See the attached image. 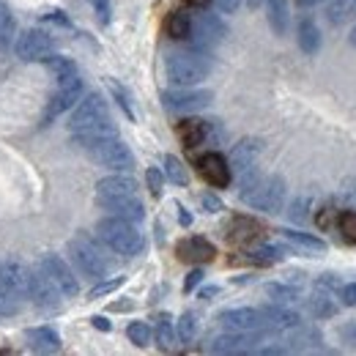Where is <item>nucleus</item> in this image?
Masks as SVG:
<instances>
[{
  "label": "nucleus",
  "instance_id": "obj_1",
  "mask_svg": "<svg viewBox=\"0 0 356 356\" xmlns=\"http://www.w3.org/2000/svg\"><path fill=\"white\" fill-rule=\"evenodd\" d=\"M96 203L113 217H124L129 222L145 220V206L137 192V181L129 176H107L96 184Z\"/></svg>",
  "mask_w": 356,
  "mask_h": 356
},
{
  "label": "nucleus",
  "instance_id": "obj_2",
  "mask_svg": "<svg viewBox=\"0 0 356 356\" xmlns=\"http://www.w3.org/2000/svg\"><path fill=\"white\" fill-rule=\"evenodd\" d=\"M69 129L74 134L77 145H88V143L99 140V137H107V134H118L102 93H88L74 104Z\"/></svg>",
  "mask_w": 356,
  "mask_h": 356
},
{
  "label": "nucleus",
  "instance_id": "obj_3",
  "mask_svg": "<svg viewBox=\"0 0 356 356\" xmlns=\"http://www.w3.org/2000/svg\"><path fill=\"white\" fill-rule=\"evenodd\" d=\"M165 74L173 86H181V88L203 83L211 74L209 52L195 49V47L192 49H170L165 55Z\"/></svg>",
  "mask_w": 356,
  "mask_h": 356
},
{
  "label": "nucleus",
  "instance_id": "obj_4",
  "mask_svg": "<svg viewBox=\"0 0 356 356\" xmlns=\"http://www.w3.org/2000/svg\"><path fill=\"white\" fill-rule=\"evenodd\" d=\"M96 233H99V241L104 247H110L115 255H121V258H137L145 250L143 233L137 230V225L124 220V217H113L110 214V217L99 220Z\"/></svg>",
  "mask_w": 356,
  "mask_h": 356
},
{
  "label": "nucleus",
  "instance_id": "obj_5",
  "mask_svg": "<svg viewBox=\"0 0 356 356\" xmlns=\"http://www.w3.org/2000/svg\"><path fill=\"white\" fill-rule=\"evenodd\" d=\"M28 302V266L17 258L0 264V315H17Z\"/></svg>",
  "mask_w": 356,
  "mask_h": 356
},
{
  "label": "nucleus",
  "instance_id": "obj_6",
  "mask_svg": "<svg viewBox=\"0 0 356 356\" xmlns=\"http://www.w3.org/2000/svg\"><path fill=\"white\" fill-rule=\"evenodd\" d=\"M69 255L74 261V266L80 268V274H86L88 280H104L110 274V258L99 250V244L86 236V233H77L72 241H69Z\"/></svg>",
  "mask_w": 356,
  "mask_h": 356
},
{
  "label": "nucleus",
  "instance_id": "obj_7",
  "mask_svg": "<svg viewBox=\"0 0 356 356\" xmlns=\"http://www.w3.org/2000/svg\"><path fill=\"white\" fill-rule=\"evenodd\" d=\"M83 148L88 151L90 159L99 162L102 168H110V170H118V173H129L134 168V154L118 134L99 137V140H93Z\"/></svg>",
  "mask_w": 356,
  "mask_h": 356
},
{
  "label": "nucleus",
  "instance_id": "obj_8",
  "mask_svg": "<svg viewBox=\"0 0 356 356\" xmlns=\"http://www.w3.org/2000/svg\"><path fill=\"white\" fill-rule=\"evenodd\" d=\"M241 200L258 211H266V214H280L282 203H285V181L282 176H261V181L247 189L241 195Z\"/></svg>",
  "mask_w": 356,
  "mask_h": 356
},
{
  "label": "nucleus",
  "instance_id": "obj_9",
  "mask_svg": "<svg viewBox=\"0 0 356 356\" xmlns=\"http://www.w3.org/2000/svg\"><path fill=\"white\" fill-rule=\"evenodd\" d=\"M28 299L36 307H42V310H58L63 293L58 291V285L42 271V266H36V268H28Z\"/></svg>",
  "mask_w": 356,
  "mask_h": 356
},
{
  "label": "nucleus",
  "instance_id": "obj_10",
  "mask_svg": "<svg viewBox=\"0 0 356 356\" xmlns=\"http://www.w3.org/2000/svg\"><path fill=\"white\" fill-rule=\"evenodd\" d=\"M227 36V28L225 22L217 17V14H200L197 19H192V31H189V39H192V47L195 49H214V47L222 42Z\"/></svg>",
  "mask_w": 356,
  "mask_h": 356
},
{
  "label": "nucleus",
  "instance_id": "obj_11",
  "mask_svg": "<svg viewBox=\"0 0 356 356\" xmlns=\"http://www.w3.org/2000/svg\"><path fill=\"white\" fill-rule=\"evenodd\" d=\"M83 96H86V83L80 80V74L66 77V80H58V90H55V96H52L49 104H47L44 121H52V118H58L60 113L72 110Z\"/></svg>",
  "mask_w": 356,
  "mask_h": 356
},
{
  "label": "nucleus",
  "instance_id": "obj_12",
  "mask_svg": "<svg viewBox=\"0 0 356 356\" xmlns=\"http://www.w3.org/2000/svg\"><path fill=\"white\" fill-rule=\"evenodd\" d=\"M39 266H42V271H44V274L52 280V282H55V285H58V291L63 293V299H74V296L80 293V285H77L74 271L69 268V264H66L60 255L47 252V255H42Z\"/></svg>",
  "mask_w": 356,
  "mask_h": 356
},
{
  "label": "nucleus",
  "instance_id": "obj_13",
  "mask_svg": "<svg viewBox=\"0 0 356 356\" xmlns=\"http://www.w3.org/2000/svg\"><path fill=\"white\" fill-rule=\"evenodd\" d=\"M14 52L19 60L25 63H36V60H47L52 55V39L44 31H25L19 33V39L14 42Z\"/></svg>",
  "mask_w": 356,
  "mask_h": 356
},
{
  "label": "nucleus",
  "instance_id": "obj_14",
  "mask_svg": "<svg viewBox=\"0 0 356 356\" xmlns=\"http://www.w3.org/2000/svg\"><path fill=\"white\" fill-rule=\"evenodd\" d=\"M209 102H211V90H197L192 86L186 90H165L162 93V104L173 113H195V110L209 107Z\"/></svg>",
  "mask_w": 356,
  "mask_h": 356
},
{
  "label": "nucleus",
  "instance_id": "obj_15",
  "mask_svg": "<svg viewBox=\"0 0 356 356\" xmlns=\"http://www.w3.org/2000/svg\"><path fill=\"white\" fill-rule=\"evenodd\" d=\"M261 154H264V140H258V137L238 140V145H233V151H230V162H227L230 165V173L241 176V173L252 170L258 165Z\"/></svg>",
  "mask_w": 356,
  "mask_h": 356
},
{
  "label": "nucleus",
  "instance_id": "obj_16",
  "mask_svg": "<svg viewBox=\"0 0 356 356\" xmlns=\"http://www.w3.org/2000/svg\"><path fill=\"white\" fill-rule=\"evenodd\" d=\"M220 323L227 332H261L264 329V315L252 307H236V310L220 312Z\"/></svg>",
  "mask_w": 356,
  "mask_h": 356
},
{
  "label": "nucleus",
  "instance_id": "obj_17",
  "mask_svg": "<svg viewBox=\"0 0 356 356\" xmlns=\"http://www.w3.org/2000/svg\"><path fill=\"white\" fill-rule=\"evenodd\" d=\"M258 332H227V334H220L211 340V354H250L255 351V337Z\"/></svg>",
  "mask_w": 356,
  "mask_h": 356
},
{
  "label": "nucleus",
  "instance_id": "obj_18",
  "mask_svg": "<svg viewBox=\"0 0 356 356\" xmlns=\"http://www.w3.org/2000/svg\"><path fill=\"white\" fill-rule=\"evenodd\" d=\"M176 255L186 264H209L217 255V247L203 236H189L176 244Z\"/></svg>",
  "mask_w": 356,
  "mask_h": 356
},
{
  "label": "nucleus",
  "instance_id": "obj_19",
  "mask_svg": "<svg viewBox=\"0 0 356 356\" xmlns=\"http://www.w3.org/2000/svg\"><path fill=\"white\" fill-rule=\"evenodd\" d=\"M197 170H200V176L206 178L211 186H220V189H225V186L230 184V178H233L227 159H225L222 154H217V151L203 154V156L197 159Z\"/></svg>",
  "mask_w": 356,
  "mask_h": 356
},
{
  "label": "nucleus",
  "instance_id": "obj_20",
  "mask_svg": "<svg viewBox=\"0 0 356 356\" xmlns=\"http://www.w3.org/2000/svg\"><path fill=\"white\" fill-rule=\"evenodd\" d=\"M264 236V225L252 217H233L227 225V241L238 247H250Z\"/></svg>",
  "mask_w": 356,
  "mask_h": 356
},
{
  "label": "nucleus",
  "instance_id": "obj_21",
  "mask_svg": "<svg viewBox=\"0 0 356 356\" xmlns=\"http://www.w3.org/2000/svg\"><path fill=\"white\" fill-rule=\"evenodd\" d=\"M261 315H264V329L280 332V334H285V332H291L293 326L302 323V315L293 312L291 307H285V305H268L261 310Z\"/></svg>",
  "mask_w": 356,
  "mask_h": 356
},
{
  "label": "nucleus",
  "instance_id": "obj_22",
  "mask_svg": "<svg viewBox=\"0 0 356 356\" xmlns=\"http://www.w3.org/2000/svg\"><path fill=\"white\" fill-rule=\"evenodd\" d=\"M28 346L36 354H55V351H60V334L49 326H36L28 332Z\"/></svg>",
  "mask_w": 356,
  "mask_h": 356
},
{
  "label": "nucleus",
  "instance_id": "obj_23",
  "mask_svg": "<svg viewBox=\"0 0 356 356\" xmlns=\"http://www.w3.org/2000/svg\"><path fill=\"white\" fill-rule=\"evenodd\" d=\"M209 134V124L206 121H197V118H186L178 124V137L186 148H197Z\"/></svg>",
  "mask_w": 356,
  "mask_h": 356
},
{
  "label": "nucleus",
  "instance_id": "obj_24",
  "mask_svg": "<svg viewBox=\"0 0 356 356\" xmlns=\"http://www.w3.org/2000/svg\"><path fill=\"white\" fill-rule=\"evenodd\" d=\"M326 19L334 28L356 19V0H326Z\"/></svg>",
  "mask_w": 356,
  "mask_h": 356
},
{
  "label": "nucleus",
  "instance_id": "obj_25",
  "mask_svg": "<svg viewBox=\"0 0 356 356\" xmlns=\"http://www.w3.org/2000/svg\"><path fill=\"white\" fill-rule=\"evenodd\" d=\"M307 310L315 315V318H334L337 315V305H334V296L323 288H315L310 299H307Z\"/></svg>",
  "mask_w": 356,
  "mask_h": 356
},
{
  "label": "nucleus",
  "instance_id": "obj_26",
  "mask_svg": "<svg viewBox=\"0 0 356 356\" xmlns=\"http://www.w3.org/2000/svg\"><path fill=\"white\" fill-rule=\"evenodd\" d=\"M264 6H266L271 31L277 36H285V31H288V3L285 0H264Z\"/></svg>",
  "mask_w": 356,
  "mask_h": 356
},
{
  "label": "nucleus",
  "instance_id": "obj_27",
  "mask_svg": "<svg viewBox=\"0 0 356 356\" xmlns=\"http://www.w3.org/2000/svg\"><path fill=\"white\" fill-rule=\"evenodd\" d=\"M282 238H288L293 247L305 250V252H326V241H321L318 236H310V233H302V230H282Z\"/></svg>",
  "mask_w": 356,
  "mask_h": 356
},
{
  "label": "nucleus",
  "instance_id": "obj_28",
  "mask_svg": "<svg viewBox=\"0 0 356 356\" xmlns=\"http://www.w3.org/2000/svg\"><path fill=\"white\" fill-rule=\"evenodd\" d=\"M266 296L274 305H285V307H293L302 299V293L293 285H285V282H271V285H266Z\"/></svg>",
  "mask_w": 356,
  "mask_h": 356
},
{
  "label": "nucleus",
  "instance_id": "obj_29",
  "mask_svg": "<svg viewBox=\"0 0 356 356\" xmlns=\"http://www.w3.org/2000/svg\"><path fill=\"white\" fill-rule=\"evenodd\" d=\"M154 337H156V346H159L162 351H173V346H176V329H173L170 315H159V318H156Z\"/></svg>",
  "mask_w": 356,
  "mask_h": 356
},
{
  "label": "nucleus",
  "instance_id": "obj_30",
  "mask_svg": "<svg viewBox=\"0 0 356 356\" xmlns=\"http://www.w3.org/2000/svg\"><path fill=\"white\" fill-rule=\"evenodd\" d=\"M14 31H17V22H14V14L11 8L0 0V55L11 49V39H14Z\"/></svg>",
  "mask_w": 356,
  "mask_h": 356
},
{
  "label": "nucleus",
  "instance_id": "obj_31",
  "mask_svg": "<svg viewBox=\"0 0 356 356\" xmlns=\"http://www.w3.org/2000/svg\"><path fill=\"white\" fill-rule=\"evenodd\" d=\"M299 47L307 55H315L321 49V31L312 19H302V25H299Z\"/></svg>",
  "mask_w": 356,
  "mask_h": 356
},
{
  "label": "nucleus",
  "instance_id": "obj_32",
  "mask_svg": "<svg viewBox=\"0 0 356 356\" xmlns=\"http://www.w3.org/2000/svg\"><path fill=\"white\" fill-rule=\"evenodd\" d=\"M189 31H192V17L186 11H173L168 17V36L170 39L184 42V39H189Z\"/></svg>",
  "mask_w": 356,
  "mask_h": 356
},
{
  "label": "nucleus",
  "instance_id": "obj_33",
  "mask_svg": "<svg viewBox=\"0 0 356 356\" xmlns=\"http://www.w3.org/2000/svg\"><path fill=\"white\" fill-rule=\"evenodd\" d=\"M44 63L49 66V72H52L58 80H66V77H74V74H77V63H74L72 58H66V55H49Z\"/></svg>",
  "mask_w": 356,
  "mask_h": 356
},
{
  "label": "nucleus",
  "instance_id": "obj_34",
  "mask_svg": "<svg viewBox=\"0 0 356 356\" xmlns=\"http://www.w3.org/2000/svg\"><path fill=\"white\" fill-rule=\"evenodd\" d=\"M165 178L168 181H173L176 186H186V181H189V176H186V168L181 165V159L178 156H173V154H168L165 156Z\"/></svg>",
  "mask_w": 356,
  "mask_h": 356
},
{
  "label": "nucleus",
  "instance_id": "obj_35",
  "mask_svg": "<svg viewBox=\"0 0 356 356\" xmlns=\"http://www.w3.org/2000/svg\"><path fill=\"white\" fill-rule=\"evenodd\" d=\"M197 334V315L195 312H184L178 318V326H176V337L181 343H192Z\"/></svg>",
  "mask_w": 356,
  "mask_h": 356
},
{
  "label": "nucleus",
  "instance_id": "obj_36",
  "mask_svg": "<svg viewBox=\"0 0 356 356\" xmlns=\"http://www.w3.org/2000/svg\"><path fill=\"white\" fill-rule=\"evenodd\" d=\"M151 326L145 323V321H132L129 326H127V337L132 340L137 348H145V346H151Z\"/></svg>",
  "mask_w": 356,
  "mask_h": 356
},
{
  "label": "nucleus",
  "instance_id": "obj_37",
  "mask_svg": "<svg viewBox=\"0 0 356 356\" xmlns=\"http://www.w3.org/2000/svg\"><path fill=\"white\" fill-rule=\"evenodd\" d=\"M285 255H288V252H285L282 247H277V244H264L258 252H252V261H255V264H280Z\"/></svg>",
  "mask_w": 356,
  "mask_h": 356
},
{
  "label": "nucleus",
  "instance_id": "obj_38",
  "mask_svg": "<svg viewBox=\"0 0 356 356\" xmlns=\"http://www.w3.org/2000/svg\"><path fill=\"white\" fill-rule=\"evenodd\" d=\"M107 86H110V90H113L115 102L121 104V110L129 115V121H134V107H132V96H129V90L124 88L118 80H107Z\"/></svg>",
  "mask_w": 356,
  "mask_h": 356
},
{
  "label": "nucleus",
  "instance_id": "obj_39",
  "mask_svg": "<svg viewBox=\"0 0 356 356\" xmlns=\"http://www.w3.org/2000/svg\"><path fill=\"white\" fill-rule=\"evenodd\" d=\"M337 225H340L343 238H346L348 244H356V211H343Z\"/></svg>",
  "mask_w": 356,
  "mask_h": 356
},
{
  "label": "nucleus",
  "instance_id": "obj_40",
  "mask_svg": "<svg viewBox=\"0 0 356 356\" xmlns=\"http://www.w3.org/2000/svg\"><path fill=\"white\" fill-rule=\"evenodd\" d=\"M124 285V277H113V280H104V282H99L96 288H90L88 299H99V296H107V293H113V291H118Z\"/></svg>",
  "mask_w": 356,
  "mask_h": 356
},
{
  "label": "nucleus",
  "instance_id": "obj_41",
  "mask_svg": "<svg viewBox=\"0 0 356 356\" xmlns=\"http://www.w3.org/2000/svg\"><path fill=\"white\" fill-rule=\"evenodd\" d=\"M145 181H148V189L154 197H162V189H165V173L159 168H148L145 173Z\"/></svg>",
  "mask_w": 356,
  "mask_h": 356
},
{
  "label": "nucleus",
  "instance_id": "obj_42",
  "mask_svg": "<svg viewBox=\"0 0 356 356\" xmlns=\"http://www.w3.org/2000/svg\"><path fill=\"white\" fill-rule=\"evenodd\" d=\"M318 288H323V291H329L332 296H337L343 285H340V280H337L334 274H321V277H318Z\"/></svg>",
  "mask_w": 356,
  "mask_h": 356
},
{
  "label": "nucleus",
  "instance_id": "obj_43",
  "mask_svg": "<svg viewBox=\"0 0 356 356\" xmlns=\"http://www.w3.org/2000/svg\"><path fill=\"white\" fill-rule=\"evenodd\" d=\"M337 296H340V302H343L346 307H356V282H348V285H343Z\"/></svg>",
  "mask_w": 356,
  "mask_h": 356
},
{
  "label": "nucleus",
  "instance_id": "obj_44",
  "mask_svg": "<svg viewBox=\"0 0 356 356\" xmlns=\"http://www.w3.org/2000/svg\"><path fill=\"white\" fill-rule=\"evenodd\" d=\"M93 8H96V17L102 25H110V0H93Z\"/></svg>",
  "mask_w": 356,
  "mask_h": 356
},
{
  "label": "nucleus",
  "instance_id": "obj_45",
  "mask_svg": "<svg viewBox=\"0 0 356 356\" xmlns=\"http://www.w3.org/2000/svg\"><path fill=\"white\" fill-rule=\"evenodd\" d=\"M200 203H203V209H206L209 214H217V211H222V200H220L217 195H203V197H200Z\"/></svg>",
  "mask_w": 356,
  "mask_h": 356
},
{
  "label": "nucleus",
  "instance_id": "obj_46",
  "mask_svg": "<svg viewBox=\"0 0 356 356\" xmlns=\"http://www.w3.org/2000/svg\"><path fill=\"white\" fill-rule=\"evenodd\" d=\"M200 280H203V271H200V268L189 271V274H186V280H184V293H192V291L200 285Z\"/></svg>",
  "mask_w": 356,
  "mask_h": 356
},
{
  "label": "nucleus",
  "instance_id": "obj_47",
  "mask_svg": "<svg viewBox=\"0 0 356 356\" xmlns=\"http://www.w3.org/2000/svg\"><path fill=\"white\" fill-rule=\"evenodd\" d=\"M337 334H340V337H343L348 346H356V321H354V323L340 326V329H337Z\"/></svg>",
  "mask_w": 356,
  "mask_h": 356
},
{
  "label": "nucleus",
  "instance_id": "obj_48",
  "mask_svg": "<svg viewBox=\"0 0 356 356\" xmlns=\"http://www.w3.org/2000/svg\"><path fill=\"white\" fill-rule=\"evenodd\" d=\"M307 203H310V200H307V197H299V200H296V203H293V209H291V217H293V220H299V222H302V220H305V217H307V211H305V209H307Z\"/></svg>",
  "mask_w": 356,
  "mask_h": 356
},
{
  "label": "nucleus",
  "instance_id": "obj_49",
  "mask_svg": "<svg viewBox=\"0 0 356 356\" xmlns=\"http://www.w3.org/2000/svg\"><path fill=\"white\" fill-rule=\"evenodd\" d=\"M217 6H220V11L225 14H233V11H238V6H241V0H214Z\"/></svg>",
  "mask_w": 356,
  "mask_h": 356
},
{
  "label": "nucleus",
  "instance_id": "obj_50",
  "mask_svg": "<svg viewBox=\"0 0 356 356\" xmlns=\"http://www.w3.org/2000/svg\"><path fill=\"white\" fill-rule=\"evenodd\" d=\"M90 323H93L96 329H102V332H110V329H113V323H110L107 318H102V315H96V318H90Z\"/></svg>",
  "mask_w": 356,
  "mask_h": 356
},
{
  "label": "nucleus",
  "instance_id": "obj_51",
  "mask_svg": "<svg viewBox=\"0 0 356 356\" xmlns=\"http://www.w3.org/2000/svg\"><path fill=\"white\" fill-rule=\"evenodd\" d=\"M176 209H178V220H181V225H192V214H189V211H186L181 203H178Z\"/></svg>",
  "mask_w": 356,
  "mask_h": 356
},
{
  "label": "nucleus",
  "instance_id": "obj_52",
  "mask_svg": "<svg viewBox=\"0 0 356 356\" xmlns=\"http://www.w3.org/2000/svg\"><path fill=\"white\" fill-rule=\"evenodd\" d=\"M47 19H49V22H60V25H69V19L63 17V11H52V14H47Z\"/></svg>",
  "mask_w": 356,
  "mask_h": 356
},
{
  "label": "nucleus",
  "instance_id": "obj_53",
  "mask_svg": "<svg viewBox=\"0 0 356 356\" xmlns=\"http://www.w3.org/2000/svg\"><path fill=\"white\" fill-rule=\"evenodd\" d=\"M217 293H220V285H209V288L200 291V299H211V296H217Z\"/></svg>",
  "mask_w": 356,
  "mask_h": 356
},
{
  "label": "nucleus",
  "instance_id": "obj_54",
  "mask_svg": "<svg viewBox=\"0 0 356 356\" xmlns=\"http://www.w3.org/2000/svg\"><path fill=\"white\" fill-rule=\"evenodd\" d=\"M113 312H124V310H132V302H115L113 307H110Z\"/></svg>",
  "mask_w": 356,
  "mask_h": 356
},
{
  "label": "nucleus",
  "instance_id": "obj_55",
  "mask_svg": "<svg viewBox=\"0 0 356 356\" xmlns=\"http://www.w3.org/2000/svg\"><path fill=\"white\" fill-rule=\"evenodd\" d=\"M184 3H186V6H192V8H206L211 0H184Z\"/></svg>",
  "mask_w": 356,
  "mask_h": 356
},
{
  "label": "nucleus",
  "instance_id": "obj_56",
  "mask_svg": "<svg viewBox=\"0 0 356 356\" xmlns=\"http://www.w3.org/2000/svg\"><path fill=\"white\" fill-rule=\"evenodd\" d=\"M296 3H299V6H302V8H310V6H315V3H318V0H296Z\"/></svg>",
  "mask_w": 356,
  "mask_h": 356
},
{
  "label": "nucleus",
  "instance_id": "obj_57",
  "mask_svg": "<svg viewBox=\"0 0 356 356\" xmlns=\"http://www.w3.org/2000/svg\"><path fill=\"white\" fill-rule=\"evenodd\" d=\"M348 42H351V47H354V49H356V25H354V31L348 33Z\"/></svg>",
  "mask_w": 356,
  "mask_h": 356
}]
</instances>
